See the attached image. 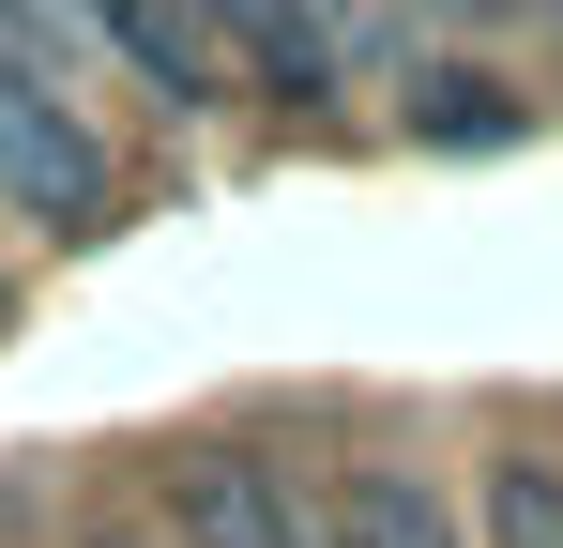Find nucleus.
<instances>
[{"instance_id": "obj_4", "label": "nucleus", "mask_w": 563, "mask_h": 548, "mask_svg": "<svg viewBox=\"0 0 563 548\" xmlns=\"http://www.w3.org/2000/svg\"><path fill=\"white\" fill-rule=\"evenodd\" d=\"M107 46H122V62H137V77L168 91V107H213V91L244 77V46H229V31H213V15H107Z\"/></svg>"}, {"instance_id": "obj_7", "label": "nucleus", "mask_w": 563, "mask_h": 548, "mask_svg": "<svg viewBox=\"0 0 563 548\" xmlns=\"http://www.w3.org/2000/svg\"><path fill=\"white\" fill-rule=\"evenodd\" d=\"M411 138H518V77L442 62V77H427V107H411Z\"/></svg>"}, {"instance_id": "obj_1", "label": "nucleus", "mask_w": 563, "mask_h": 548, "mask_svg": "<svg viewBox=\"0 0 563 548\" xmlns=\"http://www.w3.org/2000/svg\"><path fill=\"white\" fill-rule=\"evenodd\" d=\"M0 213H46V229H92L107 213V153L62 91L0 46Z\"/></svg>"}, {"instance_id": "obj_5", "label": "nucleus", "mask_w": 563, "mask_h": 548, "mask_svg": "<svg viewBox=\"0 0 563 548\" xmlns=\"http://www.w3.org/2000/svg\"><path fill=\"white\" fill-rule=\"evenodd\" d=\"M335 548H472V534H457V503H442V472H366L335 503Z\"/></svg>"}, {"instance_id": "obj_2", "label": "nucleus", "mask_w": 563, "mask_h": 548, "mask_svg": "<svg viewBox=\"0 0 563 548\" xmlns=\"http://www.w3.org/2000/svg\"><path fill=\"white\" fill-rule=\"evenodd\" d=\"M229 46H244V77H275L289 107H320V91H351L366 62H396V31H351V15H244Z\"/></svg>"}, {"instance_id": "obj_3", "label": "nucleus", "mask_w": 563, "mask_h": 548, "mask_svg": "<svg viewBox=\"0 0 563 548\" xmlns=\"http://www.w3.org/2000/svg\"><path fill=\"white\" fill-rule=\"evenodd\" d=\"M184 534L198 548H305V503H289L275 457H198L184 472Z\"/></svg>"}, {"instance_id": "obj_6", "label": "nucleus", "mask_w": 563, "mask_h": 548, "mask_svg": "<svg viewBox=\"0 0 563 548\" xmlns=\"http://www.w3.org/2000/svg\"><path fill=\"white\" fill-rule=\"evenodd\" d=\"M487 548H563V457H503L487 472Z\"/></svg>"}]
</instances>
